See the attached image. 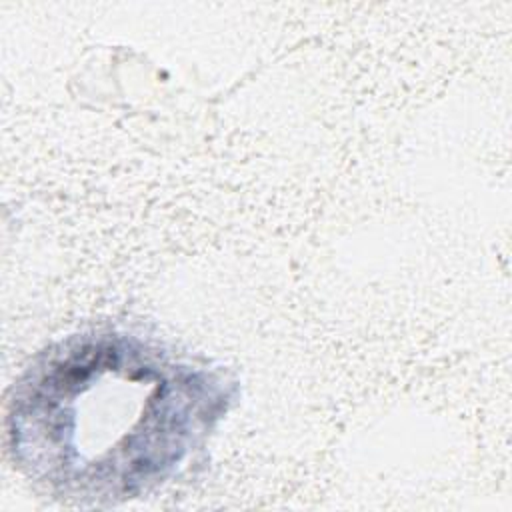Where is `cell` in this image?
<instances>
[{"label": "cell", "instance_id": "1", "mask_svg": "<svg viewBox=\"0 0 512 512\" xmlns=\"http://www.w3.org/2000/svg\"><path fill=\"white\" fill-rule=\"evenodd\" d=\"M230 392L220 374L134 336H70L16 382L8 448L60 496L124 500L176 472L226 412Z\"/></svg>", "mask_w": 512, "mask_h": 512}]
</instances>
